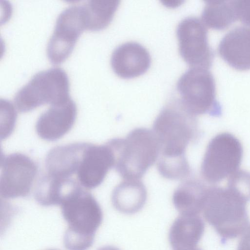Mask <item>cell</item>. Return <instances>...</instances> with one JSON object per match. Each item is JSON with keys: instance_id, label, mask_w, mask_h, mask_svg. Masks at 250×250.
<instances>
[{"instance_id": "cell-20", "label": "cell", "mask_w": 250, "mask_h": 250, "mask_svg": "<svg viewBox=\"0 0 250 250\" xmlns=\"http://www.w3.org/2000/svg\"><path fill=\"white\" fill-rule=\"evenodd\" d=\"M228 188L242 196L247 202L250 200V172L238 170L229 179Z\"/></svg>"}, {"instance_id": "cell-14", "label": "cell", "mask_w": 250, "mask_h": 250, "mask_svg": "<svg viewBox=\"0 0 250 250\" xmlns=\"http://www.w3.org/2000/svg\"><path fill=\"white\" fill-rule=\"evenodd\" d=\"M86 143H77L56 146L47 153L45 166L47 174L57 177L70 178L77 173Z\"/></svg>"}, {"instance_id": "cell-13", "label": "cell", "mask_w": 250, "mask_h": 250, "mask_svg": "<svg viewBox=\"0 0 250 250\" xmlns=\"http://www.w3.org/2000/svg\"><path fill=\"white\" fill-rule=\"evenodd\" d=\"M110 64L118 76L131 79L142 75L148 69L151 57L148 50L140 43L127 42L113 50Z\"/></svg>"}, {"instance_id": "cell-4", "label": "cell", "mask_w": 250, "mask_h": 250, "mask_svg": "<svg viewBox=\"0 0 250 250\" xmlns=\"http://www.w3.org/2000/svg\"><path fill=\"white\" fill-rule=\"evenodd\" d=\"M106 144L114 155V167L124 180H140L160 152L155 133L146 128L134 129L125 138H114Z\"/></svg>"}, {"instance_id": "cell-17", "label": "cell", "mask_w": 250, "mask_h": 250, "mask_svg": "<svg viewBox=\"0 0 250 250\" xmlns=\"http://www.w3.org/2000/svg\"><path fill=\"white\" fill-rule=\"evenodd\" d=\"M146 198V188L140 180H125L113 190L111 200L118 211L132 214L143 208Z\"/></svg>"}, {"instance_id": "cell-12", "label": "cell", "mask_w": 250, "mask_h": 250, "mask_svg": "<svg viewBox=\"0 0 250 250\" xmlns=\"http://www.w3.org/2000/svg\"><path fill=\"white\" fill-rule=\"evenodd\" d=\"M76 116L77 107L71 98L62 104L50 105L37 121V133L45 141L58 140L71 129Z\"/></svg>"}, {"instance_id": "cell-21", "label": "cell", "mask_w": 250, "mask_h": 250, "mask_svg": "<svg viewBox=\"0 0 250 250\" xmlns=\"http://www.w3.org/2000/svg\"><path fill=\"white\" fill-rule=\"evenodd\" d=\"M237 250H250V226L239 241Z\"/></svg>"}, {"instance_id": "cell-19", "label": "cell", "mask_w": 250, "mask_h": 250, "mask_svg": "<svg viewBox=\"0 0 250 250\" xmlns=\"http://www.w3.org/2000/svg\"><path fill=\"white\" fill-rule=\"evenodd\" d=\"M120 2L118 0H90L83 4L86 30L99 31L112 21Z\"/></svg>"}, {"instance_id": "cell-10", "label": "cell", "mask_w": 250, "mask_h": 250, "mask_svg": "<svg viewBox=\"0 0 250 250\" xmlns=\"http://www.w3.org/2000/svg\"><path fill=\"white\" fill-rule=\"evenodd\" d=\"M179 51L191 67H208L212 53L208 43L207 30L201 21L194 16L182 20L176 28Z\"/></svg>"}, {"instance_id": "cell-2", "label": "cell", "mask_w": 250, "mask_h": 250, "mask_svg": "<svg viewBox=\"0 0 250 250\" xmlns=\"http://www.w3.org/2000/svg\"><path fill=\"white\" fill-rule=\"evenodd\" d=\"M196 116L184 105L179 97L171 98L156 118L153 131L160 145L158 157L186 158L188 144L198 134Z\"/></svg>"}, {"instance_id": "cell-7", "label": "cell", "mask_w": 250, "mask_h": 250, "mask_svg": "<svg viewBox=\"0 0 250 250\" xmlns=\"http://www.w3.org/2000/svg\"><path fill=\"white\" fill-rule=\"evenodd\" d=\"M176 89L184 105L194 116L221 115V107L215 98L213 78L205 68L187 70L178 80Z\"/></svg>"}, {"instance_id": "cell-24", "label": "cell", "mask_w": 250, "mask_h": 250, "mask_svg": "<svg viewBox=\"0 0 250 250\" xmlns=\"http://www.w3.org/2000/svg\"><path fill=\"white\" fill-rule=\"evenodd\" d=\"M57 250V249H48V250Z\"/></svg>"}, {"instance_id": "cell-9", "label": "cell", "mask_w": 250, "mask_h": 250, "mask_svg": "<svg viewBox=\"0 0 250 250\" xmlns=\"http://www.w3.org/2000/svg\"><path fill=\"white\" fill-rule=\"evenodd\" d=\"M0 194L5 199L26 197L29 194L38 167L30 157L20 153L1 160Z\"/></svg>"}, {"instance_id": "cell-8", "label": "cell", "mask_w": 250, "mask_h": 250, "mask_svg": "<svg viewBox=\"0 0 250 250\" xmlns=\"http://www.w3.org/2000/svg\"><path fill=\"white\" fill-rule=\"evenodd\" d=\"M86 22L83 5H73L58 16L46 48L47 58L53 64H60L72 53Z\"/></svg>"}, {"instance_id": "cell-1", "label": "cell", "mask_w": 250, "mask_h": 250, "mask_svg": "<svg viewBox=\"0 0 250 250\" xmlns=\"http://www.w3.org/2000/svg\"><path fill=\"white\" fill-rule=\"evenodd\" d=\"M68 228L63 237L67 250H87L93 244L95 233L103 218L102 210L94 197L81 187L60 205Z\"/></svg>"}, {"instance_id": "cell-3", "label": "cell", "mask_w": 250, "mask_h": 250, "mask_svg": "<svg viewBox=\"0 0 250 250\" xmlns=\"http://www.w3.org/2000/svg\"><path fill=\"white\" fill-rule=\"evenodd\" d=\"M246 200L227 188L207 187L202 212L224 243L244 234L250 226Z\"/></svg>"}, {"instance_id": "cell-16", "label": "cell", "mask_w": 250, "mask_h": 250, "mask_svg": "<svg viewBox=\"0 0 250 250\" xmlns=\"http://www.w3.org/2000/svg\"><path fill=\"white\" fill-rule=\"evenodd\" d=\"M79 183L71 178L54 176L47 174L39 181L34 198L41 206L61 205L63 201L77 188Z\"/></svg>"}, {"instance_id": "cell-6", "label": "cell", "mask_w": 250, "mask_h": 250, "mask_svg": "<svg viewBox=\"0 0 250 250\" xmlns=\"http://www.w3.org/2000/svg\"><path fill=\"white\" fill-rule=\"evenodd\" d=\"M243 149L240 141L233 135L223 132L208 143L201 165L202 177L208 183L221 182L239 170Z\"/></svg>"}, {"instance_id": "cell-11", "label": "cell", "mask_w": 250, "mask_h": 250, "mask_svg": "<svg viewBox=\"0 0 250 250\" xmlns=\"http://www.w3.org/2000/svg\"><path fill=\"white\" fill-rule=\"evenodd\" d=\"M114 164L113 152L106 143L104 145L87 143L76 173L79 183L88 189L96 188L102 183Z\"/></svg>"}, {"instance_id": "cell-23", "label": "cell", "mask_w": 250, "mask_h": 250, "mask_svg": "<svg viewBox=\"0 0 250 250\" xmlns=\"http://www.w3.org/2000/svg\"><path fill=\"white\" fill-rule=\"evenodd\" d=\"M202 250L200 249V248H198L197 247H194V248H190V249H181V250Z\"/></svg>"}, {"instance_id": "cell-18", "label": "cell", "mask_w": 250, "mask_h": 250, "mask_svg": "<svg viewBox=\"0 0 250 250\" xmlns=\"http://www.w3.org/2000/svg\"><path fill=\"white\" fill-rule=\"evenodd\" d=\"M207 188L196 179L184 181L173 194L172 202L175 208L181 215H199L202 211Z\"/></svg>"}, {"instance_id": "cell-5", "label": "cell", "mask_w": 250, "mask_h": 250, "mask_svg": "<svg viewBox=\"0 0 250 250\" xmlns=\"http://www.w3.org/2000/svg\"><path fill=\"white\" fill-rule=\"evenodd\" d=\"M66 72L59 67L38 72L15 94L14 103L20 112H29L45 104H62L70 97Z\"/></svg>"}, {"instance_id": "cell-15", "label": "cell", "mask_w": 250, "mask_h": 250, "mask_svg": "<svg viewBox=\"0 0 250 250\" xmlns=\"http://www.w3.org/2000/svg\"><path fill=\"white\" fill-rule=\"evenodd\" d=\"M204 230L205 223L199 215H181L170 228L169 243L173 250L196 247Z\"/></svg>"}, {"instance_id": "cell-22", "label": "cell", "mask_w": 250, "mask_h": 250, "mask_svg": "<svg viewBox=\"0 0 250 250\" xmlns=\"http://www.w3.org/2000/svg\"><path fill=\"white\" fill-rule=\"evenodd\" d=\"M98 250H120L118 248L111 246H106L99 248Z\"/></svg>"}]
</instances>
